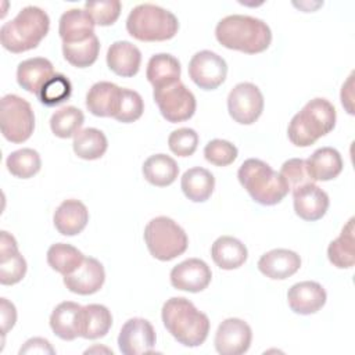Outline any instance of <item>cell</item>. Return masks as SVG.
Returning a JSON list of instances; mask_svg holds the SVG:
<instances>
[{"instance_id": "ba28073f", "label": "cell", "mask_w": 355, "mask_h": 355, "mask_svg": "<svg viewBox=\"0 0 355 355\" xmlns=\"http://www.w3.org/2000/svg\"><path fill=\"white\" fill-rule=\"evenodd\" d=\"M0 128L3 136L11 143L28 140L35 129V114L31 104L17 94H6L1 98Z\"/></svg>"}, {"instance_id": "4316f807", "label": "cell", "mask_w": 355, "mask_h": 355, "mask_svg": "<svg viewBox=\"0 0 355 355\" xmlns=\"http://www.w3.org/2000/svg\"><path fill=\"white\" fill-rule=\"evenodd\" d=\"M112 326L110 309L101 304H89L82 306L79 319V337L96 340L104 337Z\"/></svg>"}, {"instance_id": "6da1fadb", "label": "cell", "mask_w": 355, "mask_h": 355, "mask_svg": "<svg viewBox=\"0 0 355 355\" xmlns=\"http://www.w3.org/2000/svg\"><path fill=\"white\" fill-rule=\"evenodd\" d=\"M215 36L223 47L247 54L262 53L272 42V32L266 22L241 14L222 18L215 28Z\"/></svg>"}, {"instance_id": "ee69618b", "label": "cell", "mask_w": 355, "mask_h": 355, "mask_svg": "<svg viewBox=\"0 0 355 355\" xmlns=\"http://www.w3.org/2000/svg\"><path fill=\"white\" fill-rule=\"evenodd\" d=\"M0 313H1V333L3 336L11 330L17 322V311L12 302L7 298H0Z\"/></svg>"}, {"instance_id": "f1b7e54d", "label": "cell", "mask_w": 355, "mask_h": 355, "mask_svg": "<svg viewBox=\"0 0 355 355\" xmlns=\"http://www.w3.org/2000/svg\"><path fill=\"white\" fill-rule=\"evenodd\" d=\"M180 62L171 54L158 53L147 62L146 76L154 89L169 86L180 80Z\"/></svg>"}, {"instance_id": "f546056e", "label": "cell", "mask_w": 355, "mask_h": 355, "mask_svg": "<svg viewBox=\"0 0 355 355\" xmlns=\"http://www.w3.org/2000/svg\"><path fill=\"white\" fill-rule=\"evenodd\" d=\"M180 187L189 200L194 202H204L214 193L215 178L208 169L194 166L183 173Z\"/></svg>"}, {"instance_id": "f6af8a7d", "label": "cell", "mask_w": 355, "mask_h": 355, "mask_svg": "<svg viewBox=\"0 0 355 355\" xmlns=\"http://www.w3.org/2000/svg\"><path fill=\"white\" fill-rule=\"evenodd\" d=\"M19 354H54V348L50 345V343L46 338L35 337L29 338L24 347H21Z\"/></svg>"}, {"instance_id": "8fae6325", "label": "cell", "mask_w": 355, "mask_h": 355, "mask_svg": "<svg viewBox=\"0 0 355 355\" xmlns=\"http://www.w3.org/2000/svg\"><path fill=\"white\" fill-rule=\"evenodd\" d=\"M227 64L216 53L201 50L189 62L190 79L202 90H215L226 79Z\"/></svg>"}, {"instance_id": "7a4b0ae2", "label": "cell", "mask_w": 355, "mask_h": 355, "mask_svg": "<svg viewBox=\"0 0 355 355\" xmlns=\"http://www.w3.org/2000/svg\"><path fill=\"white\" fill-rule=\"evenodd\" d=\"M161 318L171 336L184 347L204 344L209 333L208 316L184 297H172L162 305Z\"/></svg>"}, {"instance_id": "9a60e30c", "label": "cell", "mask_w": 355, "mask_h": 355, "mask_svg": "<svg viewBox=\"0 0 355 355\" xmlns=\"http://www.w3.org/2000/svg\"><path fill=\"white\" fill-rule=\"evenodd\" d=\"M105 280L104 266L93 257H85L76 270L64 276L65 287L79 295H90L97 293Z\"/></svg>"}, {"instance_id": "ffe728a7", "label": "cell", "mask_w": 355, "mask_h": 355, "mask_svg": "<svg viewBox=\"0 0 355 355\" xmlns=\"http://www.w3.org/2000/svg\"><path fill=\"white\" fill-rule=\"evenodd\" d=\"M54 75V67L50 60L44 57H33L24 60L17 68V82L26 92L35 94L40 93L46 82Z\"/></svg>"}, {"instance_id": "5b68a950", "label": "cell", "mask_w": 355, "mask_h": 355, "mask_svg": "<svg viewBox=\"0 0 355 355\" xmlns=\"http://www.w3.org/2000/svg\"><path fill=\"white\" fill-rule=\"evenodd\" d=\"M237 178L251 198L261 205H276L290 191L280 172L258 158L245 159L239 168Z\"/></svg>"}, {"instance_id": "30bf717a", "label": "cell", "mask_w": 355, "mask_h": 355, "mask_svg": "<svg viewBox=\"0 0 355 355\" xmlns=\"http://www.w3.org/2000/svg\"><path fill=\"white\" fill-rule=\"evenodd\" d=\"M229 115L241 125L254 123L263 111V96L251 82L237 83L227 96Z\"/></svg>"}, {"instance_id": "7c38bea8", "label": "cell", "mask_w": 355, "mask_h": 355, "mask_svg": "<svg viewBox=\"0 0 355 355\" xmlns=\"http://www.w3.org/2000/svg\"><path fill=\"white\" fill-rule=\"evenodd\" d=\"M155 331L153 324L143 318H132L122 326L118 347L123 355H141L154 352Z\"/></svg>"}, {"instance_id": "bcb514c9", "label": "cell", "mask_w": 355, "mask_h": 355, "mask_svg": "<svg viewBox=\"0 0 355 355\" xmlns=\"http://www.w3.org/2000/svg\"><path fill=\"white\" fill-rule=\"evenodd\" d=\"M352 78H354V73L349 75L348 80L343 85V89H341V103L343 105L347 107L348 112L352 114V105H351V101H352Z\"/></svg>"}, {"instance_id": "b9f144b4", "label": "cell", "mask_w": 355, "mask_h": 355, "mask_svg": "<svg viewBox=\"0 0 355 355\" xmlns=\"http://www.w3.org/2000/svg\"><path fill=\"white\" fill-rule=\"evenodd\" d=\"M169 150L178 157H190L198 146V135L191 128H179L168 137Z\"/></svg>"}, {"instance_id": "52a82bcc", "label": "cell", "mask_w": 355, "mask_h": 355, "mask_svg": "<svg viewBox=\"0 0 355 355\" xmlns=\"http://www.w3.org/2000/svg\"><path fill=\"white\" fill-rule=\"evenodd\" d=\"M144 241L150 254L158 261H172L189 245L186 232L171 218H153L144 227Z\"/></svg>"}, {"instance_id": "83f0119b", "label": "cell", "mask_w": 355, "mask_h": 355, "mask_svg": "<svg viewBox=\"0 0 355 355\" xmlns=\"http://www.w3.org/2000/svg\"><path fill=\"white\" fill-rule=\"evenodd\" d=\"M211 257L216 266L225 270L240 268L248 257L247 247L236 237L220 236L211 247Z\"/></svg>"}, {"instance_id": "d590c367", "label": "cell", "mask_w": 355, "mask_h": 355, "mask_svg": "<svg viewBox=\"0 0 355 355\" xmlns=\"http://www.w3.org/2000/svg\"><path fill=\"white\" fill-rule=\"evenodd\" d=\"M6 166L11 175L19 179H29L40 171L42 159L33 148H19L12 151L7 159Z\"/></svg>"}, {"instance_id": "4dcf8cb0", "label": "cell", "mask_w": 355, "mask_h": 355, "mask_svg": "<svg viewBox=\"0 0 355 355\" xmlns=\"http://www.w3.org/2000/svg\"><path fill=\"white\" fill-rule=\"evenodd\" d=\"M141 172L144 179L153 186L165 187L176 180L179 166L172 157L166 154H154L144 161Z\"/></svg>"}, {"instance_id": "2e32d148", "label": "cell", "mask_w": 355, "mask_h": 355, "mask_svg": "<svg viewBox=\"0 0 355 355\" xmlns=\"http://www.w3.org/2000/svg\"><path fill=\"white\" fill-rule=\"evenodd\" d=\"M295 214L309 222L319 220L329 208V196L315 183H306L293 190Z\"/></svg>"}, {"instance_id": "ac0fdd59", "label": "cell", "mask_w": 355, "mask_h": 355, "mask_svg": "<svg viewBox=\"0 0 355 355\" xmlns=\"http://www.w3.org/2000/svg\"><path fill=\"white\" fill-rule=\"evenodd\" d=\"M326 290L318 282H300L293 284L287 291L288 306L298 315L316 313L326 304Z\"/></svg>"}, {"instance_id": "ab89813d", "label": "cell", "mask_w": 355, "mask_h": 355, "mask_svg": "<svg viewBox=\"0 0 355 355\" xmlns=\"http://www.w3.org/2000/svg\"><path fill=\"white\" fill-rule=\"evenodd\" d=\"M122 4L118 0H104V1H86L85 10L92 17L94 24L100 26L112 25L119 14Z\"/></svg>"}, {"instance_id": "d6986e66", "label": "cell", "mask_w": 355, "mask_h": 355, "mask_svg": "<svg viewBox=\"0 0 355 355\" xmlns=\"http://www.w3.org/2000/svg\"><path fill=\"white\" fill-rule=\"evenodd\" d=\"M301 268V258L297 252L286 248H275L265 252L258 261L262 275L273 280H284Z\"/></svg>"}, {"instance_id": "cb8c5ba5", "label": "cell", "mask_w": 355, "mask_h": 355, "mask_svg": "<svg viewBox=\"0 0 355 355\" xmlns=\"http://www.w3.org/2000/svg\"><path fill=\"white\" fill-rule=\"evenodd\" d=\"M140 64L141 53L133 43L118 40L108 47L107 65L114 73L122 78L135 76L140 69Z\"/></svg>"}, {"instance_id": "1f68e13d", "label": "cell", "mask_w": 355, "mask_h": 355, "mask_svg": "<svg viewBox=\"0 0 355 355\" xmlns=\"http://www.w3.org/2000/svg\"><path fill=\"white\" fill-rule=\"evenodd\" d=\"M329 261L338 269H349L355 263V237L354 218L343 227L340 236L327 247Z\"/></svg>"}, {"instance_id": "8992f818", "label": "cell", "mask_w": 355, "mask_h": 355, "mask_svg": "<svg viewBox=\"0 0 355 355\" xmlns=\"http://www.w3.org/2000/svg\"><path fill=\"white\" fill-rule=\"evenodd\" d=\"M126 31L140 42H162L178 33L179 21L171 11L159 6L143 3L129 12Z\"/></svg>"}, {"instance_id": "d4e9b609", "label": "cell", "mask_w": 355, "mask_h": 355, "mask_svg": "<svg viewBox=\"0 0 355 355\" xmlns=\"http://www.w3.org/2000/svg\"><path fill=\"white\" fill-rule=\"evenodd\" d=\"M309 176L313 182H327L337 178L343 171V158L333 147H320L305 161Z\"/></svg>"}, {"instance_id": "9c48e42d", "label": "cell", "mask_w": 355, "mask_h": 355, "mask_svg": "<svg viewBox=\"0 0 355 355\" xmlns=\"http://www.w3.org/2000/svg\"><path fill=\"white\" fill-rule=\"evenodd\" d=\"M153 97L161 115L172 123L190 119L196 112V97L180 80L169 86L154 89Z\"/></svg>"}, {"instance_id": "277c9868", "label": "cell", "mask_w": 355, "mask_h": 355, "mask_svg": "<svg viewBox=\"0 0 355 355\" xmlns=\"http://www.w3.org/2000/svg\"><path fill=\"white\" fill-rule=\"evenodd\" d=\"M336 118V108L329 100L312 98L291 118L287 128L288 139L297 147H309L334 129Z\"/></svg>"}, {"instance_id": "74e56055", "label": "cell", "mask_w": 355, "mask_h": 355, "mask_svg": "<svg viewBox=\"0 0 355 355\" xmlns=\"http://www.w3.org/2000/svg\"><path fill=\"white\" fill-rule=\"evenodd\" d=\"M72 85L71 80L62 73H54L46 85L42 87L37 98L46 107H54L71 97Z\"/></svg>"}, {"instance_id": "d6a6232c", "label": "cell", "mask_w": 355, "mask_h": 355, "mask_svg": "<svg viewBox=\"0 0 355 355\" xmlns=\"http://www.w3.org/2000/svg\"><path fill=\"white\" fill-rule=\"evenodd\" d=\"M107 147V137L100 129L86 128L73 136V153L82 159H98L105 154Z\"/></svg>"}, {"instance_id": "f35d334b", "label": "cell", "mask_w": 355, "mask_h": 355, "mask_svg": "<svg viewBox=\"0 0 355 355\" xmlns=\"http://www.w3.org/2000/svg\"><path fill=\"white\" fill-rule=\"evenodd\" d=\"M143 111H144V103L141 96L135 90L122 87L119 107L114 119L122 123H130L137 121L143 115Z\"/></svg>"}, {"instance_id": "7402d4cb", "label": "cell", "mask_w": 355, "mask_h": 355, "mask_svg": "<svg viewBox=\"0 0 355 355\" xmlns=\"http://www.w3.org/2000/svg\"><path fill=\"white\" fill-rule=\"evenodd\" d=\"M53 222L58 233L62 236H75L86 227L89 222V211L79 200H64L57 207Z\"/></svg>"}, {"instance_id": "836d02e7", "label": "cell", "mask_w": 355, "mask_h": 355, "mask_svg": "<svg viewBox=\"0 0 355 355\" xmlns=\"http://www.w3.org/2000/svg\"><path fill=\"white\" fill-rule=\"evenodd\" d=\"M83 254L67 243H55L47 250V263L55 272L67 276L76 270L83 262Z\"/></svg>"}, {"instance_id": "484cf974", "label": "cell", "mask_w": 355, "mask_h": 355, "mask_svg": "<svg viewBox=\"0 0 355 355\" xmlns=\"http://www.w3.org/2000/svg\"><path fill=\"white\" fill-rule=\"evenodd\" d=\"M82 305L73 301L58 304L50 315V327L53 333L65 341L79 337V319Z\"/></svg>"}, {"instance_id": "e0dca14e", "label": "cell", "mask_w": 355, "mask_h": 355, "mask_svg": "<svg viewBox=\"0 0 355 355\" xmlns=\"http://www.w3.org/2000/svg\"><path fill=\"white\" fill-rule=\"evenodd\" d=\"M26 273V261L18 251V244L8 232L0 234V283L4 286L17 284Z\"/></svg>"}, {"instance_id": "5bb4252c", "label": "cell", "mask_w": 355, "mask_h": 355, "mask_svg": "<svg viewBox=\"0 0 355 355\" xmlns=\"http://www.w3.org/2000/svg\"><path fill=\"white\" fill-rule=\"evenodd\" d=\"M171 284L182 291L200 293L208 287L212 279L211 268L198 258H189L172 268Z\"/></svg>"}, {"instance_id": "7bdbcfd3", "label": "cell", "mask_w": 355, "mask_h": 355, "mask_svg": "<svg viewBox=\"0 0 355 355\" xmlns=\"http://www.w3.org/2000/svg\"><path fill=\"white\" fill-rule=\"evenodd\" d=\"M280 175L287 182V184L290 187V191H293L294 189H297L302 184L315 183L312 180V178L309 176L305 159H302V158H290V159H287L282 165Z\"/></svg>"}, {"instance_id": "3957f363", "label": "cell", "mask_w": 355, "mask_h": 355, "mask_svg": "<svg viewBox=\"0 0 355 355\" xmlns=\"http://www.w3.org/2000/svg\"><path fill=\"white\" fill-rule=\"evenodd\" d=\"M50 29V18L36 6L24 7L15 18L0 28L1 46L11 53H24L37 47Z\"/></svg>"}, {"instance_id": "8d00e7d4", "label": "cell", "mask_w": 355, "mask_h": 355, "mask_svg": "<svg viewBox=\"0 0 355 355\" xmlns=\"http://www.w3.org/2000/svg\"><path fill=\"white\" fill-rule=\"evenodd\" d=\"M100 51V42L96 35L79 43H62L64 58L76 68H86L96 62Z\"/></svg>"}, {"instance_id": "4fadbf2b", "label": "cell", "mask_w": 355, "mask_h": 355, "mask_svg": "<svg viewBox=\"0 0 355 355\" xmlns=\"http://www.w3.org/2000/svg\"><path fill=\"white\" fill-rule=\"evenodd\" d=\"M252 330L247 322L239 318L225 319L215 333V349L220 355H241L248 351Z\"/></svg>"}, {"instance_id": "60d3db41", "label": "cell", "mask_w": 355, "mask_h": 355, "mask_svg": "<svg viewBox=\"0 0 355 355\" xmlns=\"http://www.w3.org/2000/svg\"><path fill=\"white\" fill-rule=\"evenodd\" d=\"M204 157L212 165L227 166L237 158V147L227 140L214 139L204 147Z\"/></svg>"}, {"instance_id": "e575fe53", "label": "cell", "mask_w": 355, "mask_h": 355, "mask_svg": "<svg viewBox=\"0 0 355 355\" xmlns=\"http://www.w3.org/2000/svg\"><path fill=\"white\" fill-rule=\"evenodd\" d=\"M83 122H85L83 112L73 105H67L57 110L51 115L50 128L57 137L68 139L75 136L80 130Z\"/></svg>"}, {"instance_id": "603a6c76", "label": "cell", "mask_w": 355, "mask_h": 355, "mask_svg": "<svg viewBox=\"0 0 355 355\" xmlns=\"http://www.w3.org/2000/svg\"><path fill=\"white\" fill-rule=\"evenodd\" d=\"M94 25V21L86 12V10L71 8L61 15L58 24V33L62 43L65 44L79 43L96 35Z\"/></svg>"}, {"instance_id": "44dd1931", "label": "cell", "mask_w": 355, "mask_h": 355, "mask_svg": "<svg viewBox=\"0 0 355 355\" xmlns=\"http://www.w3.org/2000/svg\"><path fill=\"white\" fill-rule=\"evenodd\" d=\"M122 87L112 82H97L94 83L86 94V107L96 116H111L114 118L119 101H121Z\"/></svg>"}]
</instances>
